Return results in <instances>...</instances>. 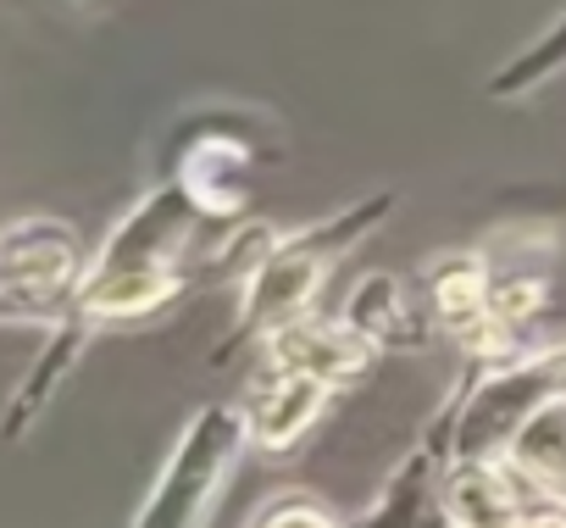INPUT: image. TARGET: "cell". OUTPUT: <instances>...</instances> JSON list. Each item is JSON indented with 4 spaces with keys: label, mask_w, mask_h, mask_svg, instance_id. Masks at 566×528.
<instances>
[{
    "label": "cell",
    "mask_w": 566,
    "mask_h": 528,
    "mask_svg": "<svg viewBox=\"0 0 566 528\" xmlns=\"http://www.w3.org/2000/svg\"><path fill=\"white\" fill-rule=\"evenodd\" d=\"M200 228H211V222L189 200V189H178L172 178L156 173L150 189L95 245V268L84 279V296H78L73 318L90 334L161 318L172 301H184L206 279L200 261H195Z\"/></svg>",
    "instance_id": "1"
},
{
    "label": "cell",
    "mask_w": 566,
    "mask_h": 528,
    "mask_svg": "<svg viewBox=\"0 0 566 528\" xmlns=\"http://www.w3.org/2000/svg\"><path fill=\"white\" fill-rule=\"evenodd\" d=\"M400 211V195L395 189H367L345 206H334L328 217L317 222H301V228H277L272 245L255 256V268L244 273V284L233 290V323L228 334L211 345V362H233L239 351H261L277 329H290L301 318L317 312L328 279L345 268V261Z\"/></svg>",
    "instance_id": "2"
},
{
    "label": "cell",
    "mask_w": 566,
    "mask_h": 528,
    "mask_svg": "<svg viewBox=\"0 0 566 528\" xmlns=\"http://www.w3.org/2000/svg\"><path fill=\"white\" fill-rule=\"evenodd\" d=\"M566 395V340L533 345L527 356L478 367L467 362L450 401L433 412L428 434L444 445L450 462H505L511 439L555 401Z\"/></svg>",
    "instance_id": "3"
},
{
    "label": "cell",
    "mask_w": 566,
    "mask_h": 528,
    "mask_svg": "<svg viewBox=\"0 0 566 528\" xmlns=\"http://www.w3.org/2000/svg\"><path fill=\"white\" fill-rule=\"evenodd\" d=\"M272 123L244 106H200L167 134L161 178L189 189L211 228H233L250 217L255 167L272 156Z\"/></svg>",
    "instance_id": "4"
},
{
    "label": "cell",
    "mask_w": 566,
    "mask_h": 528,
    "mask_svg": "<svg viewBox=\"0 0 566 528\" xmlns=\"http://www.w3.org/2000/svg\"><path fill=\"white\" fill-rule=\"evenodd\" d=\"M250 451V423L239 401H206L178 428L161 473L145 489V506L134 511V528H206L222 489L233 484L239 462Z\"/></svg>",
    "instance_id": "5"
},
{
    "label": "cell",
    "mask_w": 566,
    "mask_h": 528,
    "mask_svg": "<svg viewBox=\"0 0 566 528\" xmlns=\"http://www.w3.org/2000/svg\"><path fill=\"white\" fill-rule=\"evenodd\" d=\"M95 250L67 217H12L0 234V307L7 323L56 329L73 318Z\"/></svg>",
    "instance_id": "6"
},
{
    "label": "cell",
    "mask_w": 566,
    "mask_h": 528,
    "mask_svg": "<svg viewBox=\"0 0 566 528\" xmlns=\"http://www.w3.org/2000/svg\"><path fill=\"white\" fill-rule=\"evenodd\" d=\"M422 301H428V318L433 329L478 367H494V362H511V356H527L533 345L500 318L494 307V261L483 250H439L422 261Z\"/></svg>",
    "instance_id": "7"
},
{
    "label": "cell",
    "mask_w": 566,
    "mask_h": 528,
    "mask_svg": "<svg viewBox=\"0 0 566 528\" xmlns=\"http://www.w3.org/2000/svg\"><path fill=\"white\" fill-rule=\"evenodd\" d=\"M339 390H328L323 379L312 373H295V367H277V362H255L244 395H239V412L250 423V451L261 456H290L334 406Z\"/></svg>",
    "instance_id": "8"
},
{
    "label": "cell",
    "mask_w": 566,
    "mask_h": 528,
    "mask_svg": "<svg viewBox=\"0 0 566 528\" xmlns=\"http://www.w3.org/2000/svg\"><path fill=\"white\" fill-rule=\"evenodd\" d=\"M261 362L312 373V379H323L328 390L345 395V390H361V384L378 373L384 351H378L345 312H312V318H301V323H290V329H277V334L261 345Z\"/></svg>",
    "instance_id": "9"
},
{
    "label": "cell",
    "mask_w": 566,
    "mask_h": 528,
    "mask_svg": "<svg viewBox=\"0 0 566 528\" xmlns=\"http://www.w3.org/2000/svg\"><path fill=\"white\" fill-rule=\"evenodd\" d=\"M538 489L511 462H450L439 484V506L455 528H522Z\"/></svg>",
    "instance_id": "10"
},
{
    "label": "cell",
    "mask_w": 566,
    "mask_h": 528,
    "mask_svg": "<svg viewBox=\"0 0 566 528\" xmlns=\"http://www.w3.org/2000/svg\"><path fill=\"white\" fill-rule=\"evenodd\" d=\"M345 318L389 356V351H422L439 329L428 318V301L389 268H373L356 279V290L345 296Z\"/></svg>",
    "instance_id": "11"
},
{
    "label": "cell",
    "mask_w": 566,
    "mask_h": 528,
    "mask_svg": "<svg viewBox=\"0 0 566 528\" xmlns=\"http://www.w3.org/2000/svg\"><path fill=\"white\" fill-rule=\"evenodd\" d=\"M444 467H450L444 445L422 428V434L411 439V451L389 467V478H384V489L373 495V506H367L350 528H422V522L439 511Z\"/></svg>",
    "instance_id": "12"
},
{
    "label": "cell",
    "mask_w": 566,
    "mask_h": 528,
    "mask_svg": "<svg viewBox=\"0 0 566 528\" xmlns=\"http://www.w3.org/2000/svg\"><path fill=\"white\" fill-rule=\"evenodd\" d=\"M505 462L549 500L566 506V395H555L505 451Z\"/></svg>",
    "instance_id": "13"
},
{
    "label": "cell",
    "mask_w": 566,
    "mask_h": 528,
    "mask_svg": "<svg viewBox=\"0 0 566 528\" xmlns=\"http://www.w3.org/2000/svg\"><path fill=\"white\" fill-rule=\"evenodd\" d=\"M555 79H566V12L538 40H527L511 62H500L483 90H489V101H527V95L549 90Z\"/></svg>",
    "instance_id": "14"
},
{
    "label": "cell",
    "mask_w": 566,
    "mask_h": 528,
    "mask_svg": "<svg viewBox=\"0 0 566 528\" xmlns=\"http://www.w3.org/2000/svg\"><path fill=\"white\" fill-rule=\"evenodd\" d=\"M244 528H350V522L323 495H312V489H272L244 517Z\"/></svg>",
    "instance_id": "15"
},
{
    "label": "cell",
    "mask_w": 566,
    "mask_h": 528,
    "mask_svg": "<svg viewBox=\"0 0 566 528\" xmlns=\"http://www.w3.org/2000/svg\"><path fill=\"white\" fill-rule=\"evenodd\" d=\"M494 307L500 318L533 345V323L549 312V273L538 268H516V273H494Z\"/></svg>",
    "instance_id": "16"
},
{
    "label": "cell",
    "mask_w": 566,
    "mask_h": 528,
    "mask_svg": "<svg viewBox=\"0 0 566 528\" xmlns=\"http://www.w3.org/2000/svg\"><path fill=\"white\" fill-rule=\"evenodd\" d=\"M422 528H455V522H450V511H444V506H439V511H433V517H428V522H422Z\"/></svg>",
    "instance_id": "17"
}]
</instances>
